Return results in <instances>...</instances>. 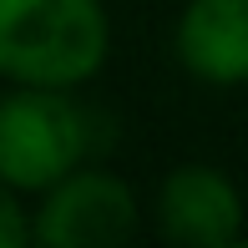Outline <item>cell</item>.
I'll list each match as a JSON object with an SVG mask.
<instances>
[{"label": "cell", "instance_id": "obj_1", "mask_svg": "<svg viewBox=\"0 0 248 248\" xmlns=\"http://www.w3.org/2000/svg\"><path fill=\"white\" fill-rule=\"evenodd\" d=\"M107 46L101 0H0V76L16 86L71 92L101 71Z\"/></svg>", "mask_w": 248, "mask_h": 248}, {"label": "cell", "instance_id": "obj_2", "mask_svg": "<svg viewBox=\"0 0 248 248\" xmlns=\"http://www.w3.org/2000/svg\"><path fill=\"white\" fill-rule=\"evenodd\" d=\"M86 157V117L61 86H16L0 96V183L46 193Z\"/></svg>", "mask_w": 248, "mask_h": 248}, {"label": "cell", "instance_id": "obj_3", "mask_svg": "<svg viewBox=\"0 0 248 248\" xmlns=\"http://www.w3.org/2000/svg\"><path fill=\"white\" fill-rule=\"evenodd\" d=\"M137 233V198L117 172L76 167L46 187L31 213V238L46 248H117Z\"/></svg>", "mask_w": 248, "mask_h": 248}, {"label": "cell", "instance_id": "obj_4", "mask_svg": "<svg viewBox=\"0 0 248 248\" xmlns=\"http://www.w3.org/2000/svg\"><path fill=\"white\" fill-rule=\"evenodd\" d=\"M157 233L177 248H223L243 233V193L223 167L183 162L157 183Z\"/></svg>", "mask_w": 248, "mask_h": 248}, {"label": "cell", "instance_id": "obj_5", "mask_svg": "<svg viewBox=\"0 0 248 248\" xmlns=\"http://www.w3.org/2000/svg\"><path fill=\"white\" fill-rule=\"evenodd\" d=\"M183 71L202 86L248 81V0H187L172 31Z\"/></svg>", "mask_w": 248, "mask_h": 248}, {"label": "cell", "instance_id": "obj_6", "mask_svg": "<svg viewBox=\"0 0 248 248\" xmlns=\"http://www.w3.org/2000/svg\"><path fill=\"white\" fill-rule=\"evenodd\" d=\"M31 238V213L20 208V193L10 183H0V248H26Z\"/></svg>", "mask_w": 248, "mask_h": 248}]
</instances>
